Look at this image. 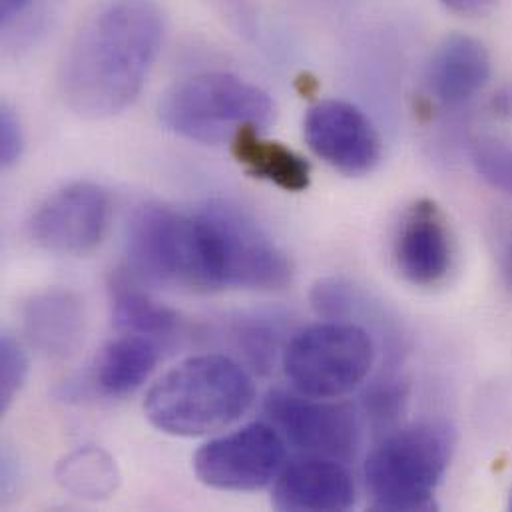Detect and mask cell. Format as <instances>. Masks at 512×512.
I'll use <instances>...</instances> for the list:
<instances>
[{"mask_svg": "<svg viewBox=\"0 0 512 512\" xmlns=\"http://www.w3.org/2000/svg\"><path fill=\"white\" fill-rule=\"evenodd\" d=\"M451 431L419 423L387 435L365 461V487L377 511H429L449 467Z\"/></svg>", "mask_w": 512, "mask_h": 512, "instance_id": "cell-4", "label": "cell"}, {"mask_svg": "<svg viewBox=\"0 0 512 512\" xmlns=\"http://www.w3.org/2000/svg\"><path fill=\"white\" fill-rule=\"evenodd\" d=\"M473 164L481 178L512 198V144L483 138L473 146Z\"/></svg>", "mask_w": 512, "mask_h": 512, "instance_id": "cell-22", "label": "cell"}, {"mask_svg": "<svg viewBox=\"0 0 512 512\" xmlns=\"http://www.w3.org/2000/svg\"><path fill=\"white\" fill-rule=\"evenodd\" d=\"M84 327V301L72 289L50 287L22 305L24 337L44 357H70L84 339Z\"/></svg>", "mask_w": 512, "mask_h": 512, "instance_id": "cell-14", "label": "cell"}, {"mask_svg": "<svg viewBox=\"0 0 512 512\" xmlns=\"http://www.w3.org/2000/svg\"><path fill=\"white\" fill-rule=\"evenodd\" d=\"M273 505L291 512L347 511L355 505V483L343 461L305 453L283 465Z\"/></svg>", "mask_w": 512, "mask_h": 512, "instance_id": "cell-12", "label": "cell"}, {"mask_svg": "<svg viewBox=\"0 0 512 512\" xmlns=\"http://www.w3.org/2000/svg\"><path fill=\"white\" fill-rule=\"evenodd\" d=\"M507 273H509V281H511L512 287V244L509 248V254H507Z\"/></svg>", "mask_w": 512, "mask_h": 512, "instance_id": "cell-27", "label": "cell"}, {"mask_svg": "<svg viewBox=\"0 0 512 512\" xmlns=\"http://www.w3.org/2000/svg\"><path fill=\"white\" fill-rule=\"evenodd\" d=\"M269 319L271 317L257 315L236 329V339L242 353L256 365L257 371L263 373L271 369L281 343V329L277 319H273V323Z\"/></svg>", "mask_w": 512, "mask_h": 512, "instance_id": "cell-20", "label": "cell"}, {"mask_svg": "<svg viewBox=\"0 0 512 512\" xmlns=\"http://www.w3.org/2000/svg\"><path fill=\"white\" fill-rule=\"evenodd\" d=\"M164 40L154 0H106L74 34L60 66L62 96L82 118H110L142 92Z\"/></svg>", "mask_w": 512, "mask_h": 512, "instance_id": "cell-1", "label": "cell"}, {"mask_svg": "<svg viewBox=\"0 0 512 512\" xmlns=\"http://www.w3.org/2000/svg\"><path fill=\"white\" fill-rule=\"evenodd\" d=\"M407 385L399 379H381L367 387L363 395V411L373 427L387 429L399 421L407 405Z\"/></svg>", "mask_w": 512, "mask_h": 512, "instance_id": "cell-21", "label": "cell"}, {"mask_svg": "<svg viewBox=\"0 0 512 512\" xmlns=\"http://www.w3.org/2000/svg\"><path fill=\"white\" fill-rule=\"evenodd\" d=\"M263 411L285 443L309 455L337 461L355 459L361 445V423L353 405L317 399L291 389H271Z\"/></svg>", "mask_w": 512, "mask_h": 512, "instance_id": "cell-8", "label": "cell"}, {"mask_svg": "<svg viewBox=\"0 0 512 512\" xmlns=\"http://www.w3.org/2000/svg\"><path fill=\"white\" fill-rule=\"evenodd\" d=\"M256 399L250 373L232 357L194 355L166 371L148 391V421L172 437H204L240 421Z\"/></svg>", "mask_w": 512, "mask_h": 512, "instance_id": "cell-2", "label": "cell"}, {"mask_svg": "<svg viewBox=\"0 0 512 512\" xmlns=\"http://www.w3.org/2000/svg\"><path fill=\"white\" fill-rule=\"evenodd\" d=\"M160 353L156 341L122 333L108 341L94 359L92 383L96 391L110 399L136 393L154 373Z\"/></svg>", "mask_w": 512, "mask_h": 512, "instance_id": "cell-16", "label": "cell"}, {"mask_svg": "<svg viewBox=\"0 0 512 512\" xmlns=\"http://www.w3.org/2000/svg\"><path fill=\"white\" fill-rule=\"evenodd\" d=\"M24 148V134L18 116L8 106L0 110V162L4 168L18 162Z\"/></svg>", "mask_w": 512, "mask_h": 512, "instance_id": "cell-24", "label": "cell"}, {"mask_svg": "<svg viewBox=\"0 0 512 512\" xmlns=\"http://www.w3.org/2000/svg\"><path fill=\"white\" fill-rule=\"evenodd\" d=\"M196 216L206 246L210 291H271L291 283V261L246 212L228 202H208Z\"/></svg>", "mask_w": 512, "mask_h": 512, "instance_id": "cell-5", "label": "cell"}, {"mask_svg": "<svg viewBox=\"0 0 512 512\" xmlns=\"http://www.w3.org/2000/svg\"><path fill=\"white\" fill-rule=\"evenodd\" d=\"M375 345L353 321L329 319L295 333L281 355L291 387L317 399H341L369 375Z\"/></svg>", "mask_w": 512, "mask_h": 512, "instance_id": "cell-6", "label": "cell"}, {"mask_svg": "<svg viewBox=\"0 0 512 512\" xmlns=\"http://www.w3.org/2000/svg\"><path fill=\"white\" fill-rule=\"evenodd\" d=\"M112 321L122 333L152 341L166 339L180 327V313L142 291L130 277L114 275L110 281Z\"/></svg>", "mask_w": 512, "mask_h": 512, "instance_id": "cell-18", "label": "cell"}, {"mask_svg": "<svg viewBox=\"0 0 512 512\" xmlns=\"http://www.w3.org/2000/svg\"><path fill=\"white\" fill-rule=\"evenodd\" d=\"M257 128H244L232 140V156L254 178L285 192H303L311 182V168L303 156L281 142L265 140Z\"/></svg>", "mask_w": 512, "mask_h": 512, "instance_id": "cell-17", "label": "cell"}, {"mask_svg": "<svg viewBox=\"0 0 512 512\" xmlns=\"http://www.w3.org/2000/svg\"><path fill=\"white\" fill-rule=\"evenodd\" d=\"M395 263L401 275L419 287H433L449 275L453 240L435 202L419 200L405 212L395 238Z\"/></svg>", "mask_w": 512, "mask_h": 512, "instance_id": "cell-13", "label": "cell"}, {"mask_svg": "<svg viewBox=\"0 0 512 512\" xmlns=\"http://www.w3.org/2000/svg\"><path fill=\"white\" fill-rule=\"evenodd\" d=\"M126 256L140 279L210 289L204 236L196 214H180L160 204L140 208L128 222Z\"/></svg>", "mask_w": 512, "mask_h": 512, "instance_id": "cell-7", "label": "cell"}, {"mask_svg": "<svg viewBox=\"0 0 512 512\" xmlns=\"http://www.w3.org/2000/svg\"><path fill=\"white\" fill-rule=\"evenodd\" d=\"M110 196L92 182H76L48 196L30 220V238L46 252L86 256L108 230Z\"/></svg>", "mask_w": 512, "mask_h": 512, "instance_id": "cell-10", "label": "cell"}, {"mask_svg": "<svg viewBox=\"0 0 512 512\" xmlns=\"http://www.w3.org/2000/svg\"><path fill=\"white\" fill-rule=\"evenodd\" d=\"M303 136L317 158L345 176L369 174L381 160L377 128L357 106L343 100H323L309 108Z\"/></svg>", "mask_w": 512, "mask_h": 512, "instance_id": "cell-11", "label": "cell"}, {"mask_svg": "<svg viewBox=\"0 0 512 512\" xmlns=\"http://www.w3.org/2000/svg\"><path fill=\"white\" fill-rule=\"evenodd\" d=\"M511 511H512V495H511Z\"/></svg>", "mask_w": 512, "mask_h": 512, "instance_id": "cell-28", "label": "cell"}, {"mask_svg": "<svg viewBox=\"0 0 512 512\" xmlns=\"http://www.w3.org/2000/svg\"><path fill=\"white\" fill-rule=\"evenodd\" d=\"M287 443L273 425L250 423L206 443L194 457L198 479L218 491L252 493L277 479Z\"/></svg>", "mask_w": 512, "mask_h": 512, "instance_id": "cell-9", "label": "cell"}, {"mask_svg": "<svg viewBox=\"0 0 512 512\" xmlns=\"http://www.w3.org/2000/svg\"><path fill=\"white\" fill-rule=\"evenodd\" d=\"M160 120L186 140L222 144L250 126L265 130L275 120V104L267 92L240 76L206 72L166 92Z\"/></svg>", "mask_w": 512, "mask_h": 512, "instance_id": "cell-3", "label": "cell"}, {"mask_svg": "<svg viewBox=\"0 0 512 512\" xmlns=\"http://www.w3.org/2000/svg\"><path fill=\"white\" fill-rule=\"evenodd\" d=\"M443 2L453 12H459L463 16H483L495 6L497 0H443Z\"/></svg>", "mask_w": 512, "mask_h": 512, "instance_id": "cell-25", "label": "cell"}, {"mask_svg": "<svg viewBox=\"0 0 512 512\" xmlns=\"http://www.w3.org/2000/svg\"><path fill=\"white\" fill-rule=\"evenodd\" d=\"M60 487L78 499H108L120 483L114 459L98 447H82L60 461L56 469Z\"/></svg>", "mask_w": 512, "mask_h": 512, "instance_id": "cell-19", "label": "cell"}, {"mask_svg": "<svg viewBox=\"0 0 512 512\" xmlns=\"http://www.w3.org/2000/svg\"><path fill=\"white\" fill-rule=\"evenodd\" d=\"M28 377V357L22 343L4 333L0 339V411L6 413Z\"/></svg>", "mask_w": 512, "mask_h": 512, "instance_id": "cell-23", "label": "cell"}, {"mask_svg": "<svg viewBox=\"0 0 512 512\" xmlns=\"http://www.w3.org/2000/svg\"><path fill=\"white\" fill-rule=\"evenodd\" d=\"M36 0H0V16H2V24L10 26L14 24L18 18H22L26 12H30V8L34 6Z\"/></svg>", "mask_w": 512, "mask_h": 512, "instance_id": "cell-26", "label": "cell"}, {"mask_svg": "<svg viewBox=\"0 0 512 512\" xmlns=\"http://www.w3.org/2000/svg\"><path fill=\"white\" fill-rule=\"evenodd\" d=\"M425 78L437 102L461 106L487 86L491 78V56L481 40L453 34L435 50Z\"/></svg>", "mask_w": 512, "mask_h": 512, "instance_id": "cell-15", "label": "cell"}]
</instances>
